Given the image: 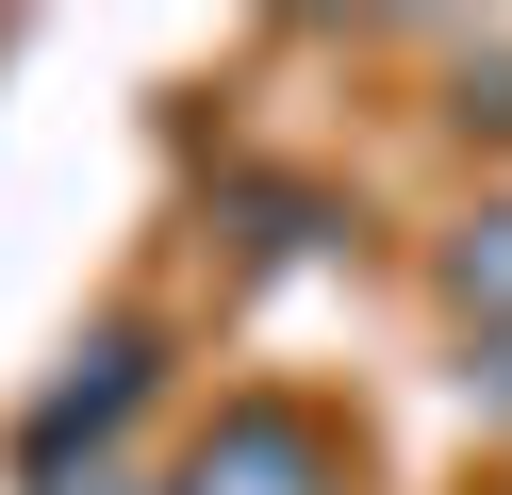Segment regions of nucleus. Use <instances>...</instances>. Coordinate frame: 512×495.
Wrapping results in <instances>:
<instances>
[{
    "instance_id": "f257e3e1",
    "label": "nucleus",
    "mask_w": 512,
    "mask_h": 495,
    "mask_svg": "<svg viewBox=\"0 0 512 495\" xmlns=\"http://www.w3.org/2000/svg\"><path fill=\"white\" fill-rule=\"evenodd\" d=\"M314 479H331L314 429H298V413H248V429H215V446H199V479H182V495H314Z\"/></svg>"
},
{
    "instance_id": "f03ea898",
    "label": "nucleus",
    "mask_w": 512,
    "mask_h": 495,
    "mask_svg": "<svg viewBox=\"0 0 512 495\" xmlns=\"http://www.w3.org/2000/svg\"><path fill=\"white\" fill-rule=\"evenodd\" d=\"M133 380H149V347H100V380H67V396H50V429H34V446H83V429H116V413H133Z\"/></svg>"
},
{
    "instance_id": "7ed1b4c3",
    "label": "nucleus",
    "mask_w": 512,
    "mask_h": 495,
    "mask_svg": "<svg viewBox=\"0 0 512 495\" xmlns=\"http://www.w3.org/2000/svg\"><path fill=\"white\" fill-rule=\"evenodd\" d=\"M463 297H512V215H479V248H463Z\"/></svg>"
}]
</instances>
